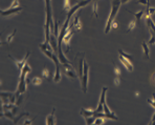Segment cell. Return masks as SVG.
<instances>
[{"mask_svg": "<svg viewBox=\"0 0 155 125\" xmlns=\"http://www.w3.org/2000/svg\"><path fill=\"white\" fill-rule=\"evenodd\" d=\"M32 72V68L28 65V63H25L24 67L22 68L21 70V75H20V80H19V84H18V88H17L16 92V96H19V95L23 94V93L26 90V76Z\"/></svg>", "mask_w": 155, "mask_h": 125, "instance_id": "obj_1", "label": "cell"}, {"mask_svg": "<svg viewBox=\"0 0 155 125\" xmlns=\"http://www.w3.org/2000/svg\"><path fill=\"white\" fill-rule=\"evenodd\" d=\"M122 4L121 2V0H113L112 1V6H111V12H110V15L108 17V20H107V24H106V28H105V31L104 33L105 34H108L111 30V24L113 22V20H114L115 16H116L117 12L120 10V6Z\"/></svg>", "mask_w": 155, "mask_h": 125, "instance_id": "obj_2", "label": "cell"}, {"mask_svg": "<svg viewBox=\"0 0 155 125\" xmlns=\"http://www.w3.org/2000/svg\"><path fill=\"white\" fill-rule=\"evenodd\" d=\"M88 72H89V66H88L87 63L84 62V72H83V78H82V88H83V92L84 94L87 93V86H88Z\"/></svg>", "mask_w": 155, "mask_h": 125, "instance_id": "obj_3", "label": "cell"}, {"mask_svg": "<svg viewBox=\"0 0 155 125\" xmlns=\"http://www.w3.org/2000/svg\"><path fill=\"white\" fill-rule=\"evenodd\" d=\"M71 26H72V23H69V28H68L67 32H66L65 36H64V39H63V43H64V45L66 46V52H68L69 48H70L69 43H70L71 37L74 35V31L71 30Z\"/></svg>", "mask_w": 155, "mask_h": 125, "instance_id": "obj_4", "label": "cell"}, {"mask_svg": "<svg viewBox=\"0 0 155 125\" xmlns=\"http://www.w3.org/2000/svg\"><path fill=\"white\" fill-rule=\"evenodd\" d=\"M30 55V52H27L26 55H25V57H24V58H23V59H22V60H16V59H14L11 55H8V57H10V58H11L12 60H13L14 63H15V64H16V65H17V68H18V70H22V68L24 67L25 63H26V62H27V59H28Z\"/></svg>", "mask_w": 155, "mask_h": 125, "instance_id": "obj_5", "label": "cell"}, {"mask_svg": "<svg viewBox=\"0 0 155 125\" xmlns=\"http://www.w3.org/2000/svg\"><path fill=\"white\" fill-rule=\"evenodd\" d=\"M108 90V87H103L102 89V93H101V98H100V103H99V106L98 108L95 109L96 113H102L104 111V104H105V97H106V92Z\"/></svg>", "mask_w": 155, "mask_h": 125, "instance_id": "obj_6", "label": "cell"}, {"mask_svg": "<svg viewBox=\"0 0 155 125\" xmlns=\"http://www.w3.org/2000/svg\"><path fill=\"white\" fill-rule=\"evenodd\" d=\"M64 65V68H63V72L65 74L67 77H69L70 79H76V74L74 73V67L71 66L70 64H63Z\"/></svg>", "mask_w": 155, "mask_h": 125, "instance_id": "obj_7", "label": "cell"}, {"mask_svg": "<svg viewBox=\"0 0 155 125\" xmlns=\"http://www.w3.org/2000/svg\"><path fill=\"white\" fill-rule=\"evenodd\" d=\"M120 61H121V63H122L123 65H124V66L127 68V70H128V72H132V70H133V65H132L131 61H129L128 59L124 58L123 56L120 55Z\"/></svg>", "mask_w": 155, "mask_h": 125, "instance_id": "obj_8", "label": "cell"}, {"mask_svg": "<svg viewBox=\"0 0 155 125\" xmlns=\"http://www.w3.org/2000/svg\"><path fill=\"white\" fill-rule=\"evenodd\" d=\"M22 11V8H8V10H6V11H1V16H10V15L12 14H16V13H20V12Z\"/></svg>", "mask_w": 155, "mask_h": 125, "instance_id": "obj_9", "label": "cell"}, {"mask_svg": "<svg viewBox=\"0 0 155 125\" xmlns=\"http://www.w3.org/2000/svg\"><path fill=\"white\" fill-rule=\"evenodd\" d=\"M56 38H57V37L54 36V34H50V41H49V43L52 45L54 54L58 55V39H56Z\"/></svg>", "mask_w": 155, "mask_h": 125, "instance_id": "obj_10", "label": "cell"}, {"mask_svg": "<svg viewBox=\"0 0 155 125\" xmlns=\"http://www.w3.org/2000/svg\"><path fill=\"white\" fill-rule=\"evenodd\" d=\"M83 72H84V53L82 55V58L80 59L79 61V78H80V82L82 81L83 78Z\"/></svg>", "mask_w": 155, "mask_h": 125, "instance_id": "obj_11", "label": "cell"}, {"mask_svg": "<svg viewBox=\"0 0 155 125\" xmlns=\"http://www.w3.org/2000/svg\"><path fill=\"white\" fill-rule=\"evenodd\" d=\"M54 113H56V108H52L50 115H48L46 117V124L48 125H54L56 124V118H54Z\"/></svg>", "mask_w": 155, "mask_h": 125, "instance_id": "obj_12", "label": "cell"}, {"mask_svg": "<svg viewBox=\"0 0 155 125\" xmlns=\"http://www.w3.org/2000/svg\"><path fill=\"white\" fill-rule=\"evenodd\" d=\"M94 113L95 110H93V109H85V108H81V111H80V114L84 118L92 117V116H94Z\"/></svg>", "mask_w": 155, "mask_h": 125, "instance_id": "obj_13", "label": "cell"}, {"mask_svg": "<svg viewBox=\"0 0 155 125\" xmlns=\"http://www.w3.org/2000/svg\"><path fill=\"white\" fill-rule=\"evenodd\" d=\"M72 26L76 28V31H81L82 30V22H81V20H80L79 16L74 17V21H72Z\"/></svg>", "mask_w": 155, "mask_h": 125, "instance_id": "obj_14", "label": "cell"}, {"mask_svg": "<svg viewBox=\"0 0 155 125\" xmlns=\"http://www.w3.org/2000/svg\"><path fill=\"white\" fill-rule=\"evenodd\" d=\"M136 25H137V22H136V20H132L131 22H129V24H128V28H127V31H126V33H129V32H131V31H132V30H134Z\"/></svg>", "mask_w": 155, "mask_h": 125, "instance_id": "obj_15", "label": "cell"}, {"mask_svg": "<svg viewBox=\"0 0 155 125\" xmlns=\"http://www.w3.org/2000/svg\"><path fill=\"white\" fill-rule=\"evenodd\" d=\"M143 50H144V54L145 56H146V58L149 59L150 58V50H149V47H148V44L146 43V42H143Z\"/></svg>", "mask_w": 155, "mask_h": 125, "instance_id": "obj_16", "label": "cell"}, {"mask_svg": "<svg viewBox=\"0 0 155 125\" xmlns=\"http://www.w3.org/2000/svg\"><path fill=\"white\" fill-rule=\"evenodd\" d=\"M144 13H145L144 11H141V12H138V13H131L132 15H134V16H135L137 24L141 22V19H142V17H143V15H144Z\"/></svg>", "mask_w": 155, "mask_h": 125, "instance_id": "obj_17", "label": "cell"}, {"mask_svg": "<svg viewBox=\"0 0 155 125\" xmlns=\"http://www.w3.org/2000/svg\"><path fill=\"white\" fill-rule=\"evenodd\" d=\"M98 8H99L98 2L95 1V2H93V4H92V13H93V16H94L95 18H98V17H99Z\"/></svg>", "mask_w": 155, "mask_h": 125, "instance_id": "obj_18", "label": "cell"}, {"mask_svg": "<svg viewBox=\"0 0 155 125\" xmlns=\"http://www.w3.org/2000/svg\"><path fill=\"white\" fill-rule=\"evenodd\" d=\"M63 6H64V11L69 12L71 10L70 0H64V2H63Z\"/></svg>", "mask_w": 155, "mask_h": 125, "instance_id": "obj_19", "label": "cell"}, {"mask_svg": "<svg viewBox=\"0 0 155 125\" xmlns=\"http://www.w3.org/2000/svg\"><path fill=\"white\" fill-rule=\"evenodd\" d=\"M155 13V8H151V6H148V10H147V14H146V19L147 18H151L153 14Z\"/></svg>", "mask_w": 155, "mask_h": 125, "instance_id": "obj_20", "label": "cell"}, {"mask_svg": "<svg viewBox=\"0 0 155 125\" xmlns=\"http://www.w3.org/2000/svg\"><path fill=\"white\" fill-rule=\"evenodd\" d=\"M16 32H17V30L15 28L14 30V32L12 34H10L8 37H6V41L8 42V43H11L12 41H13V39H14V37H15V35H16Z\"/></svg>", "mask_w": 155, "mask_h": 125, "instance_id": "obj_21", "label": "cell"}, {"mask_svg": "<svg viewBox=\"0 0 155 125\" xmlns=\"http://www.w3.org/2000/svg\"><path fill=\"white\" fill-rule=\"evenodd\" d=\"M32 84L33 85H40L41 83H42V79L41 78H39V77H35V78H33L32 79Z\"/></svg>", "mask_w": 155, "mask_h": 125, "instance_id": "obj_22", "label": "cell"}, {"mask_svg": "<svg viewBox=\"0 0 155 125\" xmlns=\"http://www.w3.org/2000/svg\"><path fill=\"white\" fill-rule=\"evenodd\" d=\"M118 53H120V55L123 56L124 58L128 59L129 61H132V56H131V55H128V54H126L125 52H123L122 50H118Z\"/></svg>", "mask_w": 155, "mask_h": 125, "instance_id": "obj_23", "label": "cell"}, {"mask_svg": "<svg viewBox=\"0 0 155 125\" xmlns=\"http://www.w3.org/2000/svg\"><path fill=\"white\" fill-rule=\"evenodd\" d=\"M150 30H151V28H150ZM150 32H151V39L148 41V45H152V44H154V43H155V34H154V32H153L152 30H151Z\"/></svg>", "mask_w": 155, "mask_h": 125, "instance_id": "obj_24", "label": "cell"}, {"mask_svg": "<svg viewBox=\"0 0 155 125\" xmlns=\"http://www.w3.org/2000/svg\"><path fill=\"white\" fill-rule=\"evenodd\" d=\"M42 77H45L46 79H49L50 73H49V70H47V68H43V70H42Z\"/></svg>", "mask_w": 155, "mask_h": 125, "instance_id": "obj_25", "label": "cell"}, {"mask_svg": "<svg viewBox=\"0 0 155 125\" xmlns=\"http://www.w3.org/2000/svg\"><path fill=\"white\" fill-rule=\"evenodd\" d=\"M113 83H114V85H116V86L121 85V83H122V79H121V76H115L114 80H113Z\"/></svg>", "mask_w": 155, "mask_h": 125, "instance_id": "obj_26", "label": "cell"}, {"mask_svg": "<svg viewBox=\"0 0 155 125\" xmlns=\"http://www.w3.org/2000/svg\"><path fill=\"white\" fill-rule=\"evenodd\" d=\"M19 6H20L19 0H13L11 6H10L8 8H19Z\"/></svg>", "mask_w": 155, "mask_h": 125, "instance_id": "obj_27", "label": "cell"}, {"mask_svg": "<svg viewBox=\"0 0 155 125\" xmlns=\"http://www.w3.org/2000/svg\"><path fill=\"white\" fill-rule=\"evenodd\" d=\"M95 119H96V118H95L94 116L89 117V118H85V120H86V124H92V123H94Z\"/></svg>", "mask_w": 155, "mask_h": 125, "instance_id": "obj_28", "label": "cell"}, {"mask_svg": "<svg viewBox=\"0 0 155 125\" xmlns=\"http://www.w3.org/2000/svg\"><path fill=\"white\" fill-rule=\"evenodd\" d=\"M148 103H149L150 105L152 106L153 108H155V94H153L152 100H151V99H148Z\"/></svg>", "mask_w": 155, "mask_h": 125, "instance_id": "obj_29", "label": "cell"}, {"mask_svg": "<svg viewBox=\"0 0 155 125\" xmlns=\"http://www.w3.org/2000/svg\"><path fill=\"white\" fill-rule=\"evenodd\" d=\"M17 100H16V103H15V104H16V105H20V104H21V102H22V100H23V96H22V94L21 95H19V96H17Z\"/></svg>", "mask_w": 155, "mask_h": 125, "instance_id": "obj_30", "label": "cell"}, {"mask_svg": "<svg viewBox=\"0 0 155 125\" xmlns=\"http://www.w3.org/2000/svg\"><path fill=\"white\" fill-rule=\"evenodd\" d=\"M113 72H114V76H121V68L117 66V65H114Z\"/></svg>", "mask_w": 155, "mask_h": 125, "instance_id": "obj_31", "label": "cell"}, {"mask_svg": "<svg viewBox=\"0 0 155 125\" xmlns=\"http://www.w3.org/2000/svg\"><path fill=\"white\" fill-rule=\"evenodd\" d=\"M103 118H96L94 121V124H104L105 123V121L104 120H102Z\"/></svg>", "mask_w": 155, "mask_h": 125, "instance_id": "obj_32", "label": "cell"}, {"mask_svg": "<svg viewBox=\"0 0 155 125\" xmlns=\"http://www.w3.org/2000/svg\"><path fill=\"white\" fill-rule=\"evenodd\" d=\"M104 111H105V113H106V114H112V113H111V110H110V109H109L108 105H107L106 103H105V104H104Z\"/></svg>", "mask_w": 155, "mask_h": 125, "instance_id": "obj_33", "label": "cell"}, {"mask_svg": "<svg viewBox=\"0 0 155 125\" xmlns=\"http://www.w3.org/2000/svg\"><path fill=\"white\" fill-rule=\"evenodd\" d=\"M137 2L141 4H145V6H149V0H137Z\"/></svg>", "mask_w": 155, "mask_h": 125, "instance_id": "obj_34", "label": "cell"}, {"mask_svg": "<svg viewBox=\"0 0 155 125\" xmlns=\"http://www.w3.org/2000/svg\"><path fill=\"white\" fill-rule=\"evenodd\" d=\"M117 28V22L115 20H113V22L111 24V28Z\"/></svg>", "mask_w": 155, "mask_h": 125, "instance_id": "obj_35", "label": "cell"}, {"mask_svg": "<svg viewBox=\"0 0 155 125\" xmlns=\"http://www.w3.org/2000/svg\"><path fill=\"white\" fill-rule=\"evenodd\" d=\"M152 124L155 125V114L153 115V117H152Z\"/></svg>", "mask_w": 155, "mask_h": 125, "instance_id": "obj_36", "label": "cell"}, {"mask_svg": "<svg viewBox=\"0 0 155 125\" xmlns=\"http://www.w3.org/2000/svg\"><path fill=\"white\" fill-rule=\"evenodd\" d=\"M32 122H33L32 120H27V121H25V122H24V124H30Z\"/></svg>", "mask_w": 155, "mask_h": 125, "instance_id": "obj_37", "label": "cell"}, {"mask_svg": "<svg viewBox=\"0 0 155 125\" xmlns=\"http://www.w3.org/2000/svg\"><path fill=\"white\" fill-rule=\"evenodd\" d=\"M139 92H135V97H139Z\"/></svg>", "mask_w": 155, "mask_h": 125, "instance_id": "obj_38", "label": "cell"}, {"mask_svg": "<svg viewBox=\"0 0 155 125\" xmlns=\"http://www.w3.org/2000/svg\"><path fill=\"white\" fill-rule=\"evenodd\" d=\"M90 2H95V1H96V0H89Z\"/></svg>", "mask_w": 155, "mask_h": 125, "instance_id": "obj_39", "label": "cell"}]
</instances>
